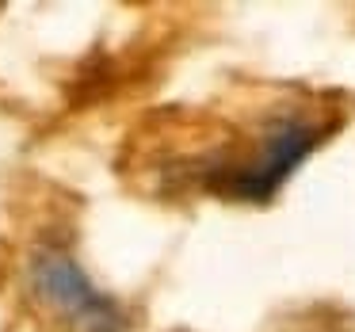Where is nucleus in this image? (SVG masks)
Here are the masks:
<instances>
[{"mask_svg":"<svg viewBox=\"0 0 355 332\" xmlns=\"http://www.w3.org/2000/svg\"><path fill=\"white\" fill-rule=\"evenodd\" d=\"M27 283H31L35 298L50 306L73 332H126L130 317L115 298L100 294L80 263L69 252L54 245H42L27 256Z\"/></svg>","mask_w":355,"mask_h":332,"instance_id":"obj_1","label":"nucleus"},{"mask_svg":"<svg viewBox=\"0 0 355 332\" xmlns=\"http://www.w3.org/2000/svg\"><path fill=\"white\" fill-rule=\"evenodd\" d=\"M324 134L329 130L309 126L306 119H279V123H271L268 134L260 138L256 161H248L245 168L230 172L218 191L230 195V199H241V202H268L271 195L286 184V176L317 149V141H321Z\"/></svg>","mask_w":355,"mask_h":332,"instance_id":"obj_2","label":"nucleus"}]
</instances>
